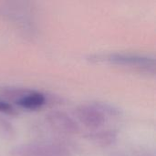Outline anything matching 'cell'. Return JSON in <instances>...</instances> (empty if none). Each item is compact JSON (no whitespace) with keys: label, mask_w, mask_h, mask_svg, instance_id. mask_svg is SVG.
<instances>
[{"label":"cell","mask_w":156,"mask_h":156,"mask_svg":"<svg viewBox=\"0 0 156 156\" xmlns=\"http://www.w3.org/2000/svg\"><path fill=\"white\" fill-rule=\"evenodd\" d=\"M48 120L54 127L64 133H74L79 131L77 123L63 112H53L48 115Z\"/></svg>","instance_id":"obj_3"},{"label":"cell","mask_w":156,"mask_h":156,"mask_svg":"<svg viewBox=\"0 0 156 156\" xmlns=\"http://www.w3.org/2000/svg\"><path fill=\"white\" fill-rule=\"evenodd\" d=\"M58 156L49 147L39 146H26L16 149V156Z\"/></svg>","instance_id":"obj_5"},{"label":"cell","mask_w":156,"mask_h":156,"mask_svg":"<svg viewBox=\"0 0 156 156\" xmlns=\"http://www.w3.org/2000/svg\"><path fill=\"white\" fill-rule=\"evenodd\" d=\"M0 112L6 114H14L15 109L12 107V105L9 102L0 100Z\"/></svg>","instance_id":"obj_7"},{"label":"cell","mask_w":156,"mask_h":156,"mask_svg":"<svg viewBox=\"0 0 156 156\" xmlns=\"http://www.w3.org/2000/svg\"><path fill=\"white\" fill-rule=\"evenodd\" d=\"M46 102V97L39 92L32 91L27 92L26 94H22L16 101V103L28 110H36L39 107H41Z\"/></svg>","instance_id":"obj_4"},{"label":"cell","mask_w":156,"mask_h":156,"mask_svg":"<svg viewBox=\"0 0 156 156\" xmlns=\"http://www.w3.org/2000/svg\"><path fill=\"white\" fill-rule=\"evenodd\" d=\"M75 114L82 124L92 129L101 127L105 122L104 113L95 105H81L76 109Z\"/></svg>","instance_id":"obj_1"},{"label":"cell","mask_w":156,"mask_h":156,"mask_svg":"<svg viewBox=\"0 0 156 156\" xmlns=\"http://www.w3.org/2000/svg\"><path fill=\"white\" fill-rule=\"evenodd\" d=\"M91 138L95 141H97L99 144H108L112 143L113 140H115V137L113 134L110 132H100V133H95L94 134L91 135Z\"/></svg>","instance_id":"obj_6"},{"label":"cell","mask_w":156,"mask_h":156,"mask_svg":"<svg viewBox=\"0 0 156 156\" xmlns=\"http://www.w3.org/2000/svg\"><path fill=\"white\" fill-rule=\"evenodd\" d=\"M111 62L120 65L132 66L136 68L143 69H150V67H154V61L150 58L141 57V56H133V55H122V54H113L110 55L108 58Z\"/></svg>","instance_id":"obj_2"}]
</instances>
